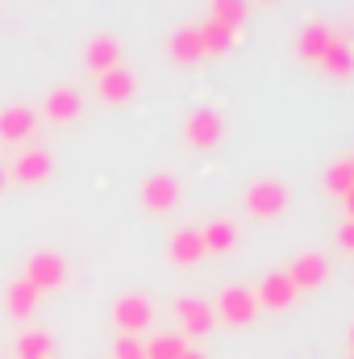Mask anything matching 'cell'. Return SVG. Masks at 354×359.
<instances>
[{
  "label": "cell",
  "mask_w": 354,
  "mask_h": 359,
  "mask_svg": "<svg viewBox=\"0 0 354 359\" xmlns=\"http://www.w3.org/2000/svg\"><path fill=\"white\" fill-rule=\"evenodd\" d=\"M342 247H346V251H354V217L342 226Z\"/></svg>",
  "instance_id": "22"
},
{
  "label": "cell",
  "mask_w": 354,
  "mask_h": 359,
  "mask_svg": "<svg viewBox=\"0 0 354 359\" xmlns=\"http://www.w3.org/2000/svg\"><path fill=\"white\" fill-rule=\"evenodd\" d=\"M200 255H204V238H200V230H179L176 238H171V259H176L179 268H192Z\"/></svg>",
  "instance_id": "9"
},
{
  "label": "cell",
  "mask_w": 354,
  "mask_h": 359,
  "mask_svg": "<svg viewBox=\"0 0 354 359\" xmlns=\"http://www.w3.org/2000/svg\"><path fill=\"white\" fill-rule=\"evenodd\" d=\"M34 305H38V288H34L29 280H17V284L8 288V313L21 322V318L34 313Z\"/></svg>",
  "instance_id": "11"
},
{
  "label": "cell",
  "mask_w": 354,
  "mask_h": 359,
  "mask_svg": "<svg viewBox=\"0 0 354 359\" xmlns=\"http://www.w3.org/2000/svg\"><path fill=\"white\" fill-rule=\"evenodd\" d=\"M213 313H217L221 322H229V326H250L255 313H259V297H255L250 288H225Z\"/></svg>",
  "instance_id": "2"
},
{
  "label": "cell",
  "mask_w": 354,
  "mask_h": 359,
  "mask_svg": "<svg viewBox=\"0 0 354 359\" xmlns=\"http://www.w3.org/2000/svg\"><path fill=\"white\" fill-rule=\"evenodd\" d=\"M325 271H330V264H325V255H300L296 264H292V284H296V292H309V288H317L321 280H325Z\"/></svg>",
  "instance_id": "7"
},
{
  "label": "cell",
  "mask_w": 354,
  "mask_h": 359,
  "mask_svg": "<svg viewBox=\"0 0 354 359\" xmlns=\"http://www.w3.org/2000/svg\"><path fill=\"white\" fill-rule=\"evenodd\" d=\"M246 209H250L255 217H279V213L288 209V188H283L279 180H259V184H250Z\"/></svg>",
  "instance_id": "3"
},
{
  "label": "cell",
  "mask_w": 354,
  "mask_h": 359,
  "mask_svg": "<svg viewBox=\"0 0 354 359\" xmlns=\"http://www.w3.org/2000/svg\"><path fill=\"white\" fill-rule=\"evenodd\" d=\"M50 355H55L50 334L29 330V334H21V339H17V359H50Z\"/></svg>",
  "instance_id": "14"
},
{
  "label": "cell",
  "mask_w": 354,
  "mask_h": 359,
  "mask_svg": "<svg viewBox=\"0 0 354 359\" xmlns=\"http://www.w3.org/2000/svg\"><path fill=\"white\" fill-rule=\"evenodd\" d=\"M176 318H179V326H183V334H192V339H204V334L217 326L213 305H208V301H196V297H183V301H179Z\"/></svg>",
  "instance_id": "4"
},
{
  "label": "cell",
  "mask_w": 354,
  "mask_h": 359,
  "mask_svg": "<svg viewBox=\"0 0 354 359\" xmlns=\"http://www.w3.org/2000/svg\"><path fill=\"white\" fill-rule=\"evenodd\" d=\"M334 42H338V34H334V29H325V25H309V29H300L296 50H300L309 63H321V55H325Z\"/></svg>",
  "instance_id": "8"
},
{
  "label": "cell",
  "mask_w": 354,
  "mask_h": 359,
  "mask_svg": "<svg viewBox=\"0 0 354 359\" xmlns=\"http://www.w3.org/2000/svg\"><path fill=\"white\" fill-rule=\"evenodd\" d=\"M146 205H150V209H171V205H176V180H167V176L150 180V184H146Z\"/></svg>",
  "instance_id": "16"
},
{
  "label": "cell",
  "mask_w": 354,
  "mask_h": 359,
  "mask_svg": "<svg viewBox=\"0 0 354 359\" xmlns=\"http://www.w3.org/2000/svg\"><path fill=\"white\" fill-rule=\"evenodd\" d=\"M242 13H246V0H217V21H221V25L234 29V25L242 21Z\"/></svg>",
  "instance_id": "20"
},
{
  "label": "cell",
  "mask_w": 354,
  "mask_h": 359,
  "mask_svg": "<svg viewBox=\"0 0 354 359\" xmlns=\"http://www.w3.org/2000/svg\"><path fill=\"white\" fill-rule=\"evenodd\" d=\"M351 359H354V355H351Z\"/></svg>",
  "instance_id": "26"
},
{
  "label": "cell",
  "mask_w": 354,
  "mask_h": 359,
  "mask_svg": "<svg viewBox=\"0 0 354 359\" xmlns=\"http://www.w3.org/2000/svg\"><path fill=\"white\" fill-rule=\"evenodd\" d=\"M200 50H204V34L187 29V34H179L176 38V59H196Z\"/></svg>",
  "instance_id": "19"
},
{
  "label": "cell",
  "mask_w": 354,
  "mask_h": 359,
  "mask_svg": "<svg viewBox=\"0 0 354 359\" xmlns=\"http://www.w3.org/2000/svg\"><path fill=\"white\" fill-rule=\"evenodd\" d=\"M104 92H108V96H125V92H129V80H125V76H113V80L104 84Z\"/></svg>",
  "instance_id": "21"
},
{
  "label": "cell",
  "mask_w": 354,
  "mask_h": 359,
  "mask_svg": "<svg viewBox=\"0 0 354 359\" xmlns=\"http://www.w3.org/2000/svg\"><path fill=\"white\" fill-rule=\"evenodd\" d=\"M187 138H192L196 147H213V142L221 138V121H217L213 113H196V117L187 121Z\"/></svg>",
  "instance_id": "12"
},
{
  "label": "cell",
  "mask_w": 354,
  "mask_h": 359,
  "mask_svg": "<svg viewBox=\"0 0 354 359\" xmlns=\"http://www.w3.org/2000/svg\"><path fill=\"white\" fill-rule=\"evenodd\" d=\"M113 359H146V343L134 339V334H121L113 343Z\"/></svg>",
  "instance_id": "18"
},
{
  "label": "cell",
  "mask_w": 354,
  "mask_h": 359,
  "mask_svg": "<svg viewBox=\"0 0 354 359\" xmlns=\"http://www.w3.org/2000/svg\"><path fill=\"white\" fill-rule=\"evenodd\" d=\"M63 276H67V271H63V259H59V255H34L29 268H25V280H29L38 292H42V288H59Z\"/></svg>",
  "instance_id": "6"
},
{
  "label": "cell",
  "mask_w": 354,
  "mask_h": 359,
  "mask_svg": "<svg viewBox=\"0 0 354 359\" xmlns=\"http://www.w3.org/2000/svg\"><path fill=\"white\" fill-rule=\"evenodd\" d=\"M183 351H187L183 334H155V339L146 343V359H179Z\"/></svg>",
  "instance_id": "15"
},
{
  "label": "cell",
  "mask_w": 354,
  "mask_h": 359,
  "mask_svg": "<svg viewBox=\"0 0 354 359\" xmlns=\"http://www.w3.org/2000/svg\"><path fill=\"white\" fill-rule=\"evenodd\" d=\"M150 322H155V305L146 297H138V292H129V297H121L113 305V326L121 334H134L138 339L142 330H150Z\"/></svg>",
  "instance_id": "1"
},
{
  "label": "cell",
  "mask_w": 354,
  "mask_h": 359,
  "mask_svg": "<svg viewBox=\"0 0 354 359\" xmlns=\"http://www.w3.org/2000/svg\"><path fill=\"white\" fill-rule=\"evenodd\" d=\"M255 297H259V305H267V309H288L296 301V284H292L288 271H275V276H267L263 284H259Z\"/></svg>",
  "instance_id": "5"
},
{
  "label": "cell",
  "mask_w": 354,
  "mask_h": 359,
  "mask_svg": "<svg viewBox=\"0 0 354 359\" xmlns=\"http://www.w3.org/2000/svg\"><path fill=\"white\" fill-rule=\"evenodd\" d=\"M346 209H351V217H354V188L346 192Z\"/></svg>",
  "instance_id": "23"
},
{
  "label": "cell",
  "mask_w": 354,
  "mask_h": 359,
  "mask_svg": "<svg viewBox=\"0 0 354 359\" xmlns=\"http://www.w3.org/2000/svg\"><path fill=\"white\" fill-rule=\"evenodd\" d=\"M179 359H204V355H200V351H183Z\"/></svg>",
  "instance_id": "24"
},
{
  "label": "cell",
  "mask_w": 354,
  "mask_h": 359,
  "mask_svg": "<svg viewBox=\"0 0 354 359\" xmlns=\"http://www.w3.org/2000/svg\"><path fill=\"white\" fill-rule=\"evenodd\" d=\"M325 184H330V192H351L354 188V168H351V159H342V163H334L330 172H325Z\"/></svg>",
  "instance_id": "17"
},
{
  "label": "cell",
  "mask_w": 354,
  "mask_h": 359,
  "mask_svg": "<svg viewBox=\"0 0 354 359\" xmlns=\"http://www.w3.org/2000/svg\"><path fill=\"white\" fill-rule=\"evenodd\" d=\"M200 238H204V251H229L234 243H238V230L229 226V222H213V226H204L200 230Z\"/></svg>",
  "instance_id": "13"
},
{
  "label": "cell",
  "mask_w": 354,
  "mask_h": 359,
  "mask_svg": "<svg viewBox=\"0 0 354 359\" xmlns=\"http://www.w3.org/2000/svg\"><path fill=\"white\" fill-rule=\"evenodd\" d=\"M321 72H330V76H351L354 72V50H351V42L346 38H338L325 55H321V63H317Z\"/></svg>",
  "instance_id": "10"
},
{
  "label": "cell",
  "mask_w": 354,
  "mask_h": 359,
  "mask_svg": "<svg viewBox=\"0 0 354 359\" xmlns=\"http://www.w3.org/2000/svg\"><path fill=\"white\" fill-rule=\"evenodd\" d=\"M351 168H354V159H351Z\"/></svg>",
  "instance_id": "25"
}]
</instances>
